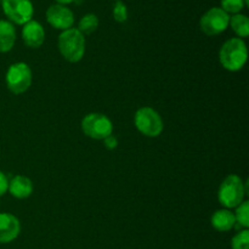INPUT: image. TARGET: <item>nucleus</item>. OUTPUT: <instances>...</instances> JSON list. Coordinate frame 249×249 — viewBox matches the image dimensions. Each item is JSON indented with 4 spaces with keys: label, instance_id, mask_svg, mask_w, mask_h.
<instances>
[{
    "label": "nucleus",
    "instance_id": "nucleus-12",
    "mask_svg": "<svg viewBox=\"0 0 249 249\" xmlns=\"http://www.w3.org/2000/svg\"><path fill=\"white\" fill-rule=\"evenodd\" d=\"M7 191H10L11 196H14L15 198H28L32 195V192H33V184H32L31 179H28L27 177L16 175V177L12 178L9 181Z\"/></svg>",
    "mask_w": 249,
    "mask_h": 249
},
{
    "label": "nucleus",
    "instance_id": "nucleus-4",
    "mask_svg": "<svg viewBox=\"0 0 249 249\" xmlns=\"http://www.w3.org/2000/svg\"><path fill=\"white\" fill-rule=\"evenodd\" d=\"M134 123L136 129L142 135L148 138H157L162 134L164 124H163L162 117L157 111L151 107H141L136 111L134 117Z\"/></svg>",
    "mask_w": 249,
    "mask_h": 249
},
{
    "label": "nucleus",
    "instance_id": "nucleus-2",
    "mask_svg": "<svg viewBox=\"0 0 249 249\" xmlns=\"http://www.w3.org/2000/svg\"><path fill=\"white\" fill-rule=\"evenodd\" d=\"M58 50L68 62H79L85 53V38L77 28L62 31L58 36Z\"/></svg>",
    "mask_w": 249,
    "mask_h": 249
},
{
    "label": "nucleus",
    "instance_id": "nucleus-10",
    "mask_svg": "<svg viewBox=\"0 0 249 249\" xmlns=\"http://www.w3.org/2000/svg\"><path fill=\"white\" fill-rule=\"evenodd\" d=\"M21 231L19 220L10 213H0V243H10L16 240Z\"/></svg>",
    "mask_w": 249,
    "mask_h": 249
},
{
    "label": "nucleus",
    "instance_id": "nucleus-11",
    "mask_svg": "<svg viewBox=\"0 0 249 249\" xmlns=\"http://www.w3.org/2000/svg\"><path fill=\"white\" fill-rule=\"evenodd\" d=\"M22 38H23L24 44L28 48H40L43 45L44 40H45V31H44V27L39 22L31 19L26 24H23V28H22Z\"/></svg>",
    "mask_w": 249,
    "mask_h": 249
},
{
    "label": "nucleus",
    "instance_id": "nucleus-15",
    "mask_svg": "<svg viewBox=\"0 0 249 249\" xmlns=\"http://www.w3.org/2000/svg\"><path fill=\"white\" fill-rule=\"evenodd\" d=\"M232 31L238 36V38H246L249 36V19L246 15L236 14L230 17V23Z\"/></svg>",
    "mask_w": 249,
    "mask_h": 249
},
{
    "label": "nucleus",
    "instance_id": "nucleus-8",
    "mask_svg": "<svg viewBox=\"0 0 249 249\" xmlns=\"http://www.w3.org/2000/svg\"><path fill=\"white\" fill-rule=\"evenodd\" d=\"M2 11L10 22L16 24H26L33 17V4L31 0H1Z\"/></svg>",
    "mask_w": 249,
    "mask_h": 249
},
{
    "label": "nucleus",
    "instance_id": "nucleus-16",
    "mask_svg": "<svg viewBox=\"0 0 249 249\" xmlns=\"http://www.w3.org/2000/svg\"><path fill=\"white\" fill-rule=\"evenodd\" d=\"M99 27V18L96 15L88 14L79 21V26H78V31L84 36V34H91L95 32Z\"/></svg>",
    "mask_w": 249,
    "mask_h": 249
},
{
    "label": "nucleus",
    "instance_id": "nucleus-1",
    "mask_svg": "<svg viewBox=\"0 0 249 249\" xmlns=\"http://www.w3.org/2000/svg\"><path fill=\"white\" fill-rule=\"evenodd\" d=\"M248 51L246 43L241 38L229 39L221 46L219 60L223 67L230 72H237L247 62Z\"/></svg>",
    "mask_w": 249,
    "mask_h": 249
},
{
    "label": "nucleus",
    "instance_id": "nucleus-23",
    "mask_svg": "<svg viewBox=\"0 0 249 249\" xmlns=\"http://www.w3.org/2000/svg\"><path fill=\"white\" fill-rule=\"evenodd\" d=\"M56 1L61 5H65V4H70V2L74 1V0H56Z\"/></svg>",
    "mask_w": 249,
    "mask_h": 249
},
{
    "label": "nucleus",
    "instance_id": "nucleus-21",
    "mask_svg": "<svg viewBox=\"0 0 249 249\" xmlns=\"http://www.w3.org/2000/svg\"><path fill=\"white\" fill-rule=\"evenodd\" d=\"M7 189H9V180L4 173L0 172V197L6 194Z\"/></svg>",
    "mask_w": 249,
    "mask_h": 249
},
{
    "label": "nucleus",
    "instance_id": "nucleus-20",
    "mask_svg": "<svg viewBox=\"0 0 249 249\" xmlns=\"http://www.w3.org/2000/svg\"><path fill=\"white\" fill-rule=\"evenodd\" d=\"M113 17L117 22L123 23L128 19V9H126L125 4L122 1H117L113 7Z\"/></svg>",
    "mask_w": 249,
    "mask_h": 249
},
{
    "label": "nucleus",
    "instance_id": "nucleus-17",
    "mask_svg": "<svg viewBox=\"0 0 249 249\" xmlns=\"http://www.w3.org/2000/svg\"><path fill=\"white\" fill-rule=\"evenodd\" d=\"M233 215H235L236 224L247 229L249 226V202L245 201L240 206L236 207V212L233 213Z\"/></svg>",
    "mask_w": 249,
    "mask_h": 249
},
{
    "label": "nucleus",
    "instance_id": "nucleus-3",
    "mask_svg": "<svg viewBox=\"0 0 249 249\" xmlns=\"http://www.w3.org/2000/svg\"><path fill=\"white\" fill-rule=\"evenodd\" d=\"M246 187L242 179L238 175L231 174L224 179L219 187L218 199L225 209L236 208L243 202L246 195Z\"/></svg>",
    "mask_w": 249,
    "mask_h": 249
},
{
    "label": "nucleus",
    "instance_id": "nucleus-5",
    "mask_svg": "<svg viewBox=\"0 0 249 249\" xmlns=\"http://www.w3.org/2000/svg\"><path fill=\"white\" fill-rule=\"evenodd\" d=\"M7 89L12 94H23L29 89L32 84V71L29 66L24 62H16L11 65L7 70L6 75Z\"/></svg>",
    "mask_w": 249,
    "mask_h": 249
},
{
    "label": "nucleus",
    "instance_id": "nucleus-19",
    "mask_svg": "<svg viewBox=\"0 0 249 249\" xmlns=\"http://www.w3.org/2000/svg\"><path fill=\"white\" fill-rule=\"evenodd\" d=\"M245 7V0H221V9L228 15L240 14Z\"/></svg>",
    "mask_w": 249,
    "mask_h": 249
},
{
    "label": "nucleus",
    "instance_id": "nucleus-9",
    "mask_svg": "<svg viewBox=\"0 0 249 249\" xmlns=\"http://www.w3.org/2000/svg\"><path fill=\"white\" fill-rule=\"evenodd\" d=\"M46 19L51 27L61 31L72 28L74 23V15L72 10L61 4L51 5L46 11Z\"/></svg>",
    "mask_w": 249,
    "mask_h": 249
},
{
    "label": "nucleus",
    "instance_id": "nucleus-14",
    "mask_svg": "<svg viewBox=\"0 0 249 249\" xmlns=\"http://www.w3.org/2000/svg\"><path fill=\"white\" fill-rule=\"evenodd\" d=\"M16 43V29L10 21L0 19V53H9Z\"/></svg>",
    "mask_w": 249,
    "mask_h": 249
},
{
    "label": "nucleus",
    "instance_id": "nucleus-13",
    "mask_svg": "<svg viewBox=\"0 0 249 249\" xmlns=\"http://www.w3.org/2000/svg\"><path fill=\"white\" fill-rule=\"evenodd\" d=\"M211 223L216 231L226 232L236 225L235 215L230 209H219L212 215Z\"/></svg>",
    "mask_w": 249,
    "mask_h": 249
},
{
    "label": "nucleus",
    "instance_id": "nucleus-18",
    "mask_svg": "<svg viewBox=\"0 0 249 249\" xmlns=\"http://www.w3.org/2000/svg\"><path fill=\"white\" fill-rule=\"evenodd\" d=\"M231 246L232 249H249V231L247 229L233 236Z\"/></svg>",
    "mask_w": 249,
    "mask_h": 249
},
{
    "label": "nucleus",
    "instance_id": "nucleus-6",
    "mask_svg": "<svg viewBox=\"0 0 249 249\" xmlns=\"http://www.w3.org/2000/svg\"><path fill=\"white\" fill-rule=\"evenodd\" d=\"M83 133L90 139L105 140L113 133V124L111 119L102 113H89L82 121Z\"/></svg>",
    "mask_w": 249,
    "mask_h": 249
},
{
    "label": "nucleus",
    "instance_id": "nucleus-22",
    "mask_svg": "<svg viewBox=\"0 0 249 249\" xmlns=\"http://www.w3.org/2000/svg\"><path fill=\"white\" fill-rule=\"evenodd\" d=\"M104 142H105V146H106L108 150H114V148L118 146V140H117L116 136L113 135L107 136V138L104 140Z\"/></svg>",
    "mask_w": 249,
    "mask_h": 249
},
{
    "label": "nucleus",
    "instance_id": "nucleus-7",
    "mask_svg": "<svg viewBox=\"0 0 249 249\" xmlns=\"http://www.w3.org/2000/svg\"><path fill=\"white\" fill-rule=\"evenodd\" d=\"M229 23L230 15L226 14L221 7H212L201 17L199 27L207 36H218L226 31Z\"/></svg>",
    "mask_w": 249,
    "mask_h": 249
}]
</instances>
